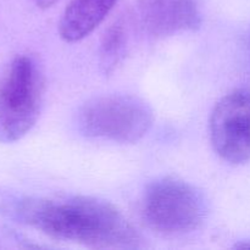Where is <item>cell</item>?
Here are the masks:
<instances>
[{
    "mask_svg": "<svg viewBox=\"0 0 250 250\" xmlns=\"http://www.w3.org/2000/svg\"><path fill=\"white\" fill-rule=\"evenodd\" d=\"M21 222L55 239L97 248H136L139 236L110 203L92 197L26 198L14 207Z\"/></svg>",
    "mask_w": 250,
    "mask_h": 250,
    "instance_id": "1",
    "label": "cell"
},
{
    "mask_svg": "<svg viewBox=\"0 0 250 250\" xmlns=\"http://www.w3.org/2000/svg\"><path fill=\"white\" fill-rule=\"evenodd\" d=\"M44 77L33 58L21 55L0 77V143H14L26 136L41 115Z\"/></svg>",
    "mask_w": 250,
    "mask_h": 250,
    "instance_id": "2",
    "label": "cell"
},
{
    "mask_svg": "<svg viewBox=\"0 0 250 250\" xmlns=\"http://www.w3.org/2000/svg\"><path fill=\"white\" fill-rule=\"evenodd\" d=\"M154 122L148 103L127 94L100 95L87 100L78 109L76 126L88 138L122 144L141 141Z\"/></svg>",
    "mask_w": 250,
    "mask_h": 250,
    "instance_id": "3",
    "label": "cell"
},
{
    "mask_svg": "<svg viewBox=\"0 0 250 250\" xmlns=\"http://www.w3.org/2000/svg\"><path fill=\"white\" fill-rule=\"evenodd\" d=\"M209 212L207 198L190 183L163 177L148 185L142 198V215L150 229L165 234L197 231Z\"/></svg>",
    "mask_w": 250,
    "mask_h": 250,
    "instance_id": "4",
    "label": "cell"
},
{
    "mask_svg": "<svg viewBox=\"0 0 250 250\" xmlns=\"http://www.w3.org/2000/svg\"><path fill=\"white\" fill-rule=\"evenodd\" d=\"M217 155L233 165L250 160V90L238 89L215 105L209 122Z\"/></svg>",
    "mask_w": 250,
    "mask_h": 250,
    "instance_id": "5",
    "label": "cell"
},
{
    "mask_svg": "<svg viewBox=\"0 0 250 250\" xmlns=\"http://www.w3.org/2000/svg\"><path fill=\"white\" fill-rule=\"evenodd\" d=\"M142 23L154 37L194 31L202 23L195 0H139Z\"/></svg>",
    "mask_w": 250,
    "mask_h": 250,
    "instance_id": "6",
    "label": "cell"
},
{
    "mask_svg": "<svg viewBox=\"0 0 250 250\" xmlns=\"http://www.w3.org/2000/svg\"><path fill=\"white\" fill-rule=\"evenodd\" d=\"M117 0H72L59 22V34L67 43L89 36L109 15Z\"/></svg>",
    "mask_w": 250,
    "mask_h": 250,
    "instance_id": "7",
    "label": "cell"
},
{
    "mask_svg": "<svg viewBox=\"0 0 250 250\" xmlns=\"http://www.w3.org/2000/svg\"><path fill=\"white\" fill-rule=\"evenodd\" d=\"M127 48V29L124 21L115 22L105 32L99 50V66L104 75L116 70L125 58Z\"/></svg>",
    "mask_w": 250,
    "mask_h": 250,
    "instance_id": "8",
    "label": "cell"
},
{
    "mask_svg": "<svg viewBox=\"0 0 250 250\" xmlns=\"http://www.w3.org/2000/svg\"><path fill=\"white\" fill-rule=\"evenodd\" d=\"M58 1L59 0H36L37 5H38L39 7H42V9H49V7L55 5Z\"/></svg>",
    "mask_w": 250,
    "mask_h": 250,
    "instance_id": "9",
    "label": "cell"
},
{
    "mask_svg": "<svg viewBox=\"0 0 250 250\" xmlns=\"http://www.w3.org/2000/svg\"><path fill=\"white\" fill-rule=\"evenodd\" d=\"M234 248H237V249H250V239L239 242V243H237L236 246H234Z\"/></svg>",
    "mask_w": 250,
    "mask_h": 250,
    "instance_id": "10",
    "label": "cell"
}]
</instances>
